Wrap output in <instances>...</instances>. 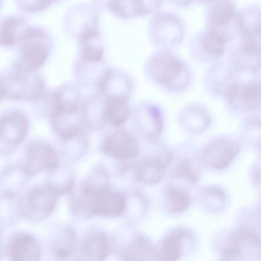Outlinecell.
<instances>
[{"label":"cell","instance_id":"7c38bea8","mask_svg":"<svg viewBox=\"0 0 261 261\" xmlns=\"http://www.w3.org/2000/svg\"><path fill=\"white\" fill-rule=\"evenodd\" d=\"M171 159V154L167 152L140 161L134 167V179L146 185L158 184L164 178L166 169Z\"/></svg>","mask_w":261,"mask_h":261},{"label":"cell","instance_id":"d6a6232c","mask_svg":"<svg viewBox=\"0 0 261 261\" xmlns=\"http://www.w3.org/2000/svg\"><path fill=\"white\" fill-rule=\"evenodd\" d=\"M197 1H201V2H205V3H212V2L215 1V0H197Z\"/></svg>","mask_w":261,"mask_h":261},{"label":"cell","instance_id":"277c9868","mask_svg":"<svg viewBox=\"0 0 261 261\" xmlns=\"http://www.w3.org/2000/svg\"><path fill=\"white\" fill-rule=\"evenodd\" d=\"M20 58L16 64L23 70L35 72L44 63L49 52L47 36L41 31L28 29L19 37Z\"/></svg>","mask_w":261,"mask_h":261},{"label":"cell","instance_id":"8992f818","mask_svg":"<svg viewBox=\"0 0 261 261\" xmlns=\"http://www.w3.org/2000/svg\"><path fill=\"white\" fill-rule=\"evenodd\" d=\"M225 260H236L241 257H261V236L247 228L239 229L230 237L222 250Z\"/></svg>","mask_w":261,"mask_h":261},{"label":"cell","instance_id":"2e32d148","mask_svg":"<svg viewBox=\"0 0 261 261\" xmlns=\"http://www.w3.org/2000/svg\"><path fill=\"white\" fill-rule=\"evenodd\" d=\"M234 22L242 37L261 38V6L251 5L237 13Z\"/></svg>","mask_w":261,"mask_h":261},{"label":"cell","instance_id":"484cf974","mask_svg":"<svg viewBox=\"0 0 261 261\" xmlns=\"http://www.w3.org/2000/svg\"><path fill=\"white\" fill-rule=\"evenodd\" d=\"M109 5L110 9L120 17L145 15L141 0H110Z\"/></svg>","mask_w":261,"mask_h":261},{"label":"cell","instance_id":"f546056e","mask_svg":"<svg viewBox=\"0 0 261 261\" xmlns=\"http://www.w3.org/2000/svg\"><path fill=\"white\" fill-rule=\"evenodd\" d=\"M102 57V49L96 46L87 45L82 51V60L87 63L98 62L101 60Z\"/></svg>","mask_w":261,"mask_h":261},{"label":"cell","instance_id":"5bb4252c","mask_svg":"<svg viewBox=\"0 0 261 261\" xmlns=\"http://www.w3.org/2000/svg\"><path fill=\"white\" fill-rule=\"evenodd\" d=\"M192 236L187 229L179 228L167 235L156 247L157 260L174 261L181 255L186 243H191Z\"/></svg>","mask_w":261,"mask_h":261},{"label":"cell","instance_id":"9a60e30c","mask_svg":"<svg viewBox=\"0 0 261 261\" xmlns=\"http://www.w3.org/2000/svg\"><path fill=\"white\" fill-rule=\"evenodd\" d=\"M41 249L39 242L33 236L19 233L12 238L8 246V253L14 260H37Z\"/></svg>","mask_w":261,"mask_h":261},{"label":"cell","instance_id":"ffe728a7","mask_svg":"<svg viewBox=\"0 0 261 261\" xmlns=\"http://www.w3.org/2000/svg\"><path fill=\"white\" fill-rule=\"evenodd\" d=\"M212 3L208 14L210 27L219 29L230 27L237 14L233 0H215Z\"/></svg>","mask_w":261,"mask_h":261},{"label":"cell","instance_id":"4316f807","mask_svg":"<svg viewBox=\"0 0 261 261\" xmlns=\"http://www.w3.org/2000/svg\"><path fill=\"white\" fill-rule=\"evenodd\" d=\"M20 24V20L10 17L3 21L1 30V42L5 46L13 45L15 42L16 32Z\"/></svg>","mask_w":261,"mask_h":261},{"label":"cell","instance_id":"e0dca14e","mask_svg":"<svg viewBox=\"0 0 261 261\" xmlns=\"http://www.w3.org/2000/svg\"><path fill=\"white\" fill-rule=\"evenodd\" d=\"M153 35L159 41L174 44L180 41L182 36L181 25L173 15L158 13L152 20Z\"/></svg>","mask_w":261,"mask_h":261},{"label":"cell","instance_id":"7a4b0ae2","mask_svg":"<svg viewBox=\"0 0 261 261\" xmlns=\"http://www.w3.org/2000/svg\"><path fill=\"white\" fill-rule=\"evenodd\" d=\"M44 82L36 71L23 70L14 64L1 79L2 98L36 101L41 96Z\"/></svg>","mask_w":261,"mask_h":261},{"label":"cell","instance_id":"52a82bcc","mask_svg":"<svg viewBox=\"0 0 261 261\" xmlns=\"http://www.w3.org/2000/svg\"><path fill=\"white\" fill-rule=\"evenodd\" d=\"M57 153L48 143L41 140L34 141L27 146L24 171L28 175L44 171L53 170L59 165Z\"/></svg>","mask_w":261,"mask_h":261},{"label":"cell","instance_id":"7402d4cb","mask_svg":"<svg viewBox=\"0 0 261 261\" xmlns=\"http://www.w3.org/2000/svg\"><path fill=\"white\" fill-rule=\"evenodd\" d=\"M137 124L139 129L149 137H154L162 132L163 123L161 112L154 106H145L136 112Z\"/></svg>","mask_w":261,"mask_h":261},{"label":"cell","instance_id":"cb8c5ba5","mask_svg":"<svg viewBox=\"0 0 261 261\" xmlns=\"http://www.w3.org/2000/svg\"><path fill=\"white\" fill-rule=\"evenodd\" d=\"M165 203L167 210L172 213H179L185 211L189 206L190 197L182 189L174 186L166 191Z\"/></svg>","mask_w":261,"mask_h":261},{"label":"cell","instance_id":"3957f363","mask_svg":"<svg viewBox=\"0 0 261 261\" xmlns=\"http://www.w3.org/2000/svg\"><path fill=\"white\" fill-rule=\"evenodd\" d=\"M147 67L152 78L169 90H182L190 83L188 69L171 54L161 53L153 56L149 60Z\"/></svg>","mask_w":261,"mask_h":261},{"label":"cell","instance_id":"44dd1931","mask_svg":"<svg viewBox=\"0 0 261 261\" xmlns=\"http://www.w3.org/2000/svg\"><path fill=\"white\" fill-rule=\"evenodd\" d=\"M102 110L105 122L116 126L123 124L130 114L127 98L119 96H106Z\"/></svg>","mask_w":261,"mask_h":261},{"label":"cell","instance_id":"5b68a950","mask_svg":"<svg viewBox=\"0 0 261 261\" xmlns=\"http://www.w3.org/2000/svg\"><path fill=\"white\" fill-rule=\"evenodd\" d=\"M58 195L52 185L33 188L21 198L18 203L19 212L31 220L43 219L52 213Z\"/></svg>","mask_w":261,"mask_h":261},{"label":"cell","instance_id":"d6986e66","mask_svg":"<svg viewBox=\"0 0 261 261\" xmlns=\"http://www.w3.org/2000/svg\"><path fill=\"white\" fill-rule=\"evenodd\" d=\"M109 253L108 240L102 231L93 230L85 237L81 247V254L84 259L102 260Z\"/></svg>","mask_w":261,"mask_h":261},{"label":"cell","instance_id":"603a6c76","mask_svg":"<svg viewBox=\"0 0 261 261\" xmlns=\"http://www.w3.org/2000/svg\"><path fill=\"white\" fill-rule=\"evenodd\" d=\"M122 258L125 260H157L156 247L145 237L138 236L126 246Z\"/></svg>","mask_w":261,"mask_h":261},{"label":"cell","instance_id":"30bf717a","mask_svg":"<svg viewBox=\"0 0 261 261\" xmlns=\"http://www.w3.org/2000/svg\"><path fill=\"white\" fill-rule=\"evenodd\" d=\"M239 144L228 139H219L210 143L204 150L202 159L207 167L217 170L227 168L238 154Z\"/></svg>","mask_w":261,"mask_h":261},{"label":"cell","instance_id":"f1b7e54d","mask_svg":"<svg viewBox=\"0 0 261 261\" xmlns=\"http://www.w3.org/2000/svg\"><path fill=\"white\" fill-rule=\"evenodd\" d=\"M203 192V202L206 206L211 210H216L219 208V202H224V193L217 188H206Z\"/></svg>","mask_w":261,"mask_h":261},{"label":"cell","instance_id":"4dcf8cb0","mask_svg":"<svg viewBox=\"0 0 261 261\" xmlns=\"http://www.w3.org/2000/svg\"><path fill=\"white\" fill-rule=\"evenodd\" d=\"M21 4L24 9L31 11H39L46 8L53 0H21Z\"/></svg>","mask_w":261,"mask_h":261},{"label":"cell","instance_id":"83f0119b","mask_svg":"<svg viewBox=\"0 0 261 261\" xmlns=\"http://www.w3.org/2000/svg\"><path fill=\"white\" fill-rule=\"evenodd\" d=\"M174 175L194 184L198 180V174L192 164L188 160H182L176 167Z\"/></svg>","mask_w":261,"mask_h":261},{"label":"cell","instance_id":"d4e9b609","mask_svg":"<svg viewBox=\"0 0 261 261\" xmlns=\"http://www.w3.org/2000/svg\"><path fill=\"white\" fill-rule=\"evenodd\" d=\"M76 248L75 232L71 228H66L59 236L53 247L54 255L60 259L71 257Z\"/></svg>","mask_w":261,"mask_h":261},{"label":"cell","instance_id":"9c48e42d","mask_svg":"<svg viewBox=\"0 0 261 261\" xmlns=\"http://www.w3.org/2000/svg\"><path fill=\"white\" fill-rule=\"evenodd\" d=\"M102 151L119 160L135 158L139 152V143L136 137L128 130L120 129L109 135L102 144Z\"/></svg>","mask_w":261,"mask_h":261},{"label":"cell","instance_id":"6da1fadb","mask_svg":"<svg viewBox=\"0 0 261 261\" xmlns=\"http://www.w3.org/2000/svg\"><path fill=\"white\" fill-rule=\"evenodd\" d=\"M71 204L73 212L79 216L110 217L123 213L126 199L109 187L106 172L99 169L79 185L73 195Z\"/></svg>","mask_w":261,"mask_h":261},{"label":"cell","instance_id":"8fae6325","mask_svg":"<svg viewBox=\"0 0 261 261\" xmlns=\"http://www.w3.org/2000/svg\"><path fill=\"white\" fill-rule=\"evenodd\" d=\"M228 97L237 108L246 111L261 110V82L236 83L229 88Z\"/></svg>","mask_w":261,"mask_h":261},{"label":"cell","instance_id":"4fadbf2b","mask_svg":"<svg viewBox=\"0 0 261 261\" xmlns=\"http://www.w3.org/2000/svg\"><path fill=\"white\" fill-rule=\"evenodd\" d=\"M79 92L74 86L65 85L49 95L48 114L49 118L58 115L77 113Z\"/></svg>","mask_w":261,"mask_h":261},{"label":"cell","instance_id":"ac0fdd59","mask_svg":"<svg viewBox=\"0 0 261 261\" xmlns=\"http://www.w3.org/2000/svg\"><path fill=\"white\" fill-rule=\"evenodd\" d=\"M231 29L209 27L200 39L203 49L212 57L218 58L222 56L227 44L232 39L233 33Z\"/></svg>","mask_w":261,"mask_h":261},{"label":"cell","instance_id":"ba28073f","mask_svg":"<svg viewBox=\"0 0 261 261\" xmlns=\"http://www.w3.org/2000/svg\"><path fill=\"white\" fill-rule=\"evenodd\" d=\"M29 128L27 117L22 112L13 111L1 117V146L4 151L11 152L26 136Z\"/></svg>","mask_w":261,"mask_h":261},{"label":"cell","instance_id":"1f68e13d","mask_svg":"<svg viewBox=\"0 0 261 261\" xmlns=\"http://www.w3.org/2000/svg\"><path fill=\"white\" fill-rule=\"evenodd\" d=\"M254 120L261 130V119H255ZM259 134L261 135V132H259ZM260 147L261 148V141H260Z\"/></svg>","mask_w":261,"mask_h":261}]
</instances>
